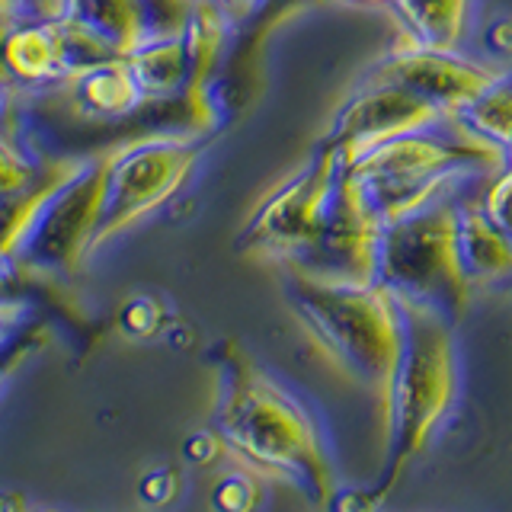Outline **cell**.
<instances>
[{
  "instance_id": "d6986e66",
  "label": "cell",
  "mask_w": 512,
  "mask_h": 512,
  "mask_svg": "<svg viewBox=\"0 0 512 512\" xmlns=\"http://www.w3.org/2000/svg\"><path fill=\"white\" fill-rule=\"evenodd\" d=\"M64 16L96 29L122 55H128L141 39L151 36L148 10H144L141 0H68Z\"/></svg>"
},
{
  "instance_id": "7402d4cb",
  "label": "cell",
  "mask_w": 512,
  "mask_h": 512,
  "mask_svg": "<svg viewBox=\"0 0 512 512\" xmlns=\"http://www.w3.org/2000/svg\"><path fill=\"white\" fill-rule=\"evenodd\" d=\"M480 205H484L487 218L500 228L506 237H512V164L496 170L480 189Z\"/></svg>"
},
{
  "instance_id": "f546056e",
  "label": "cell",
  "mask_w": 512,
  "mask_h": 512,
  "mask_svg": "<svg viewBox=\"0 0 512 512\" xmlns=\"http://www.w3.org/2000/svg\"><path fill=\"white\" fill-rule=\"evenodd\" d=\"M10 26H13V16L4 7H0V93H16L13 80H10V71H7V64H4V39H7Z\"/></svg>"
},
{
  "instance_id": "4dcf8cb0",
  "label": "cell",
  "mask_w": 512,
  "mask_h": 512,
  "mask_svg": "<svg viewBox=\"0 0 512 512\" xmlns=\"http://www.w3.org/2000/svg\"><path fill=\"white\" fill-rule=\"evenodd\" d=\"M16 282H20V269L13 263H0V301L16 298Z\"/></svg>"
},
{
  "instance_id": "5bb4252c",
  "label": "cell",
  "mask_w": 512,
  "mask_h": 512,
  "mask_svg": "<svg viewBox=\"0 0 512 512\" xmlns=\"http://www.w3.org/2000/svg\"><path fill=\"white\" fill-rule=\"evenodd\" d=\"M58 90L64 93V100L71 103L77 116L87 119H125L141 106H148L125 55L71 71L58 84Z\"/></svg>"
},
{
  "instance_id": "8fae6325",
  "label": "cell",
  "mask_w": 512,
  "mask_h": 512,
  "mask_svg": "<svg viewBox=\"0 0 512 512\" xmlns=\"http://www.w3.org/2000/svg\"><path fill=\"white\" fill-rule=\"evenodd\" d=\"M496 77L500 71H490L477 61L413 42L404 52H391L378 61L365 80H388L436 103L442 112H464Z\"/></svg>"
},
{
  "instance_id": "e0dca14e",
  "label": "cell",
  "mask_w": 512,
  "mask_h": 512,
  "mask_svg": "<svg viewBox=\"0 0 512 512\" xmlns=\"http://www.w3.org/2000/svg\"><path fill=\"white\" fill-rule=\"evenodd\" d=\"M144 103H176L186 84V42L183 32L141 39L125 55Z\"/></svg>"
},
{
  "instance_id": "7a4b0ae2",
  "label": "cell",
  "mask_w": 512,
  "mask_h": 512,
  "mask_svg": "<svg viewBox=\"0 0 512 512\" xmlns=\"http://www.w3.org/2000/svg\"><path fill=\"white\" fill-rule=\"evenodd\" d=\"M506 154L477 135L461 112H445L439 122L375 144L352 160L349 170L362 183V196L381 224L397 221L474 173H496Z\"/></svg>"
},
{
  "instance_id": "3957f363",
  "label": "cell",
  "mask_w": 512,
  "mask_h": 512,
  "mask_svg": "<svg viewBox=\"0 0 512 512\" xmlns=\"http://www.w3.org/2000/svg\"><path fill=\"white\" fill-rule=\"evenodd\" d=\"M285 298L343 375L375 394L384 416L400 349L397 301L375 285H336L288 269Z\"/></svg>"
},
{
  "instance_id": "4316f807",
  "label": "cell",
  "mask_w": 512,
  "mask_h": 512,
  "mask_svg": "<svg viewBox=\"0 0 512 512\" xmlns=\"http://www.w3.org/2000/svg\"><path fill=\"white\" fill-rule=\"evenodd\" d=\"M173 493H176V477L167 468L151 471L148 477L141 480V496H144V500H151V503H167Z\"/></svg>"
},
{
  "instance_id": "6da1fadb",
  "label": "cell",
  "mask_w": 512,
  "mask_h": 512,
  "mask_svg": "<svg viewBox=\"0 0 512 512\" xmlns=\"http://www.w3.org/2000/svg\"><path fill=\"white\" fill-rule=\"evenodd\" d=\"M215 432L247 471L288 484L317 506L330 503L333 471L317 426L298 400L237 346L221 352Z\"/></svg>"
},
{
  "instance_id": "4fadbf2b",
  "label": "cell",
  "mask_w": 512,
  "mask_h": 512,
  "mask_svg": "<svg viewBox=\"0 0 512 512\" xmlns=\"http://www.w3.org/2000/svg\"><path fill=\"white\" fill-rule=\"evenodd\" d=\"M474 176L461 186L455 199V244H458V263L464 279L474 288H487L493 282H503L512 276V237H506L496 224L487 218L480 205V189L490 180Z\"/></svg>"
},
{
  "instance_id": "cb8c5ba5",
  "label": "cell",
  "mask_w": 512,
  "mask_h": 512,
  "mask_svg": "<svg viewBox=\"0 0 512 512\" xmlns=\"http://www.w3.org/2000/svg\"><path fill=\"white\" fill-rule=\"evenodd\" d=\"M13 20H32V23H55L68 13V0H13L4 7Z\"/></svg>"
},
{
  "instance_id": "7c38bea8",
  "label": "cell",
  "mask_w": 512,
  "mask_h": 512,
  "mask_svg": "<svg viewBox=\"0 0 512 512\" xmlns=\"http://www.w3.org/2000/svg\"><path fill=\"white\" fill-rule=\"evenodd\" d=\"M231 26L234 23L212 0H196L183 26L186 84L180 93V109H183V125H189L192 135H208L218 125V103L212 96V80L224 55V45H228Z\"/></svg>"
},
{
  "instance_id": "d4e9b609",
  "label": "cell",
  "mask_w": 512,
  "mask_h": 512,
  "mask_svg": "<svg viewBox=\"0 0 512 512\" xmlns=\"http://www.w3.org/2000/svg\"><path fill=\"white\" fill-rule=\"evenodd\" d=\"M23 324H26V304L20 298L0 301V349H7L23 333Z\"/></svg>"
},
{
  "instance_id": "83f0119b",
  "label": "cell",
  "mask_w": 512,
  "mask_h": 512,
  "mask_svg": "<svg viewBox=\"0 0 512 512\" xmlns=\"http://www.w3.org/2000/svg\"><path fill=\"white\" fill-rule=\"evenodd\" d=\"M308 4H317V0H260V7H256L253 20H260V26H276L279 20H285L288 13H295Z\"/></svg>"
},
{
  "instance_id": "30bf717a",
  "label": "cell",
  "mask_w": 512,
  "mask_h": 512,
  "mask_svg": "<svg viewBox=\"0 0 512 512\" xmlns=\"http://www.w3.org/2000/svg\"><path fill=\"white\" fill-rule=\"evenodd\" d=\"M442 116L445 112L436 103L423 100L407 87L388 84V80H365L362 90L340 109L324 141L340 151V167H349L375 144L432 125Z\"/></svg>"
},
{
  "instance_id": "d6a6232c",
  "label": "cell",
  "mask_w": 512,
  "mask_h": 512,
  "mask_svg": "<svg viewBox=\"0 0 512 512\" xmlns=\"http://www.w3.org/2000/svg\"><path fill=\"white\" fill-rule=\"evenodd\" d=\"M352 4H391V0H352Z\"/></svg>"
},
{
  "instance_id": "44dd1931",
  "label": "cell",
  "mask_w": 512,
  "mask_h": 512,
  "mask_svg": "<svg viewBox=\"0 0 512 512\" xmlns=\"http://www.w3.org/2000/svg\"><path fill=\"white\" fill-rule=\"evenodd\" d=\"M48 157H36L26 144L20 141L13 128V119L0 125V196L16 192L29 186L32 180H39V173L45 167Z\"/></svg>"
},
{
  "instance_id": "52a82bcc",
  "label": "cell",
  "mask_w": 512,
  "mask_h": 512,
  "mask_svg": "<svg viewBox=\"0 0 512 512\" xmlns=\"http://www.w3.org/2000/svg\"><path fill=\"white\" fill-rule=\"evenodd\" d=\"M109 151L84 157L32 224L13 266L20 272H77L93 253V237L106 205Z\"/></svg>"
},
{
  "instance_id": "5b68a950",
  "label": "cell",
  "mask_w": 512,
  "mask_h": 512,
  "mask_svg": "<svg viewBox=\"0 0 512 512\" xmlns=\"http://www.w3.org/2000/svg\"><path fill=\"white\" fill-rule=\"evenodd\" d=\"M397 317L400 349L394 362L388 410H384L391 461L384 490L394 484L400 468L426 445L455 397V327L436 311L404 301H397Z\"/></svg>"
},
{
  "instance_id": "ba28073f",
  "label": "cell",
  "mask_w": 512,
  "mask_h": 512,
  "mask_svg": "<svg viewBox=\"0 0 512 512\" xmlns=\"http://www.w3.org/2000/svg\"><path fill=\"white\" fill-rule=\"evenodd\" d=\"M381 221L362 196V183L340 167L314 237L285 266L320 282L375 285Z\"/></svg>"
},
{
  "instance_id": "277c9868",
  "label": "cell",
  "mask_w": 512,
  "mask_h": 512,
  "mask_svg": "<svg viewBox=\"0 0 512 512\" xmlns=\"http://www.w3.org/2000/svg\"><path fill=\"white\" fill-rule=\"evenodd\" d=\"M468 180H461L455 189L442 192L439 199L426 202L416 212L381 224L375 260V282L394 301L436 311L452 327L471 301V285L461 272L455 244V199Z\"/></svg>"
},
{
  "instance_id": "836d02e7",
  "label": "cell",
  "mask_w": 512,
  "mask_h": 512,
  "mask_svg": "<svg viewBox=\"0 0 512 512\" xmlns=\"http://www.w3.org/2000/svg\"><path fill=\"white\" fill-rule=\"evenodd\" d=\"M7 4H13V0H0V7H7Z\"/></svg>"
},
{
  "instance_id": "484cf974",
  "label": "cell",
  "mask_w": 512,
  "mask_h": 512,
  "mask_svg": "<svg viewBox=\"0 0 512 512\" xmlns=\"http://www.w3.org/2000/svg\"><path fill=\"white\" fill-rule=\"evenodd\" d=\"M122 324L138 333V336H148L157 327V304L148 298H138V301H128L125 311H122Z\"/></svg>"
},
{
  "instance_id": "603a6c76",
  "label": "cell",
  "mask_w": 512,
  "mask_h": 512,
  "mask_svg": "<svg viewBox=\"0 0 512 512\" xmlns=\"http://www.w3.org/2000/svg\"><path fill=\"white\" fill-rule=\"evenodd\" d=\"M141 4L148 10L151 36H167V32H183L196 0H141Z\"/></svg>"
},
{
  "instance_id": "8992f818",
  "label": "cell",
  "mask_w": 512,
  "mask_h": 512,
  "mask_svg": "<svg viewBox=\"0 0 512 512\" xmlns=\"http://www.w3.org/2000/svg\"><path fill=\"white\" fill-rule=\"evenodd\" d=\"M202 135L164 132L125 141L109 151L106 205L93 237V253L125 234L132 224L167 205L199 164Z\"/></svg>"
},
{
  "instance_id": "ac0fdd59",
  "label": "cell",
  "mask_w": 512,
  "mask_h": 512,
  "mask_svg": "<svg viewBox=\"0 0 512 512\" xmlns=\"http://www.w3.org/2000/svg\"><path fill=\"white\" fill-rule=\"evenodd\" d=\"M391 7L416 45L455 52L464 36L471 0H391Z\"/></svg>"
},
{
  "instance_id": "9c48e42d",
  "label": "cell",
  "mask_w": 512,
  "mask_h": 512,
  "mask_svg": "<svg viewBox=\"0 0 512 512\" xmlns=\"http://www.w3.org/2000/svg\"><path fill=\"white\" fill-rule=\"evenodd\" d=\"M336 173H340V151L333 144L320 141V148L311 154L308 164L260 202L237 240V250L253 256H272V260L282 263L292 260L314 237Z\"/></svg>"
},
{
  "instance_id": "1f68e13d",
  "label": "cell",
  "mask_w": 512,
  "mask_h": 512,
  "mask_svg": "<svg viewBox=\"0 0 512 512\" xmlns=\"http://www.w3.org/2000/svg\"><path fill=\"white\" fill-rule=\"evenodd\" d=\"M13 96H16V93H0V125L13 119V116H10V109H13V106H10V103H13Z\"/></svg>"
},
{
  "instance_id": "ffe728a7",
  "label": "cell",
  "mask_w": 512,
  "mask_h": 512,
  "mask_svg": "<svg viewBox=\"0 0 512 512\" xmlns=\"http://www.w3.org/2000/svg\"><path fill=\"white\" fill-rule=\"evenodd\" d=\"M477 135L493 141L512 164V74H500L477 100L461 112Z\"/></svg>"
},
{
  "instance_id": "2e32d148",
  "label": "cell",
  "mask_w": 512,
  "mask_h": 512,
  "mask_svg": "<svg viewBox=\"0 0 512 512\" xmlns=\"http://www.w3.org/2000/svg\"><path fill=\"white\" fill-rule=\"evenodd\" d=\"M80 164H84V157H48L39 180L0 196V263H13V256L20 253L32 224L42 215L45 202L52 199V192L68 180Z\"/></svg>"
},
{
  "instance_id": "f1b7e54d",
  "label": "cell",
  "mask_w": 512,
  "mask_h": 512,
  "mask_svg": "<svg viewBox=\"0 0 512 512\" xmlns=\"http://www.w3.org/2000/svg\"><path fill=\"white\" fill-rule=\"evenodd\" d=\"M212 4L221 7V13L228 16L234 26H244L247 20H253L256 7H260V0H212Z\"/></svg>"
},
{
  "instance_id": "9a60e30c",
  "label": "cell",
  "mask_w": 512,
  "mask_h": 512,
  "mask_svg": "<svg viewBox=\"0 0 512 512\" xmlns=\"http://www.w3.org/2000/svg\"><path fill=\"white\" fill-rule=\"evenodd\" d=\"M4 64L16 90H45L58 87L68 77V61L55 23L13 20L4 39Z\"/></svg>"
}]
</instances>
